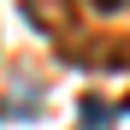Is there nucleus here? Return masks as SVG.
Returning <instances> with one entry per match:
<instances>
[]
</instances>
